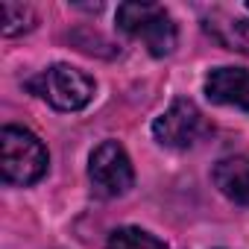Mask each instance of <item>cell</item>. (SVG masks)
Wrapping results in <instances>:
<instances>
[{"mask_svg":"<svg viewBox=\"0 0 249 249\" xmlns=\"http://www.w3.org/2000/svg\"><path fill=\"white\" fill-rule=\"evenodd\" d=\"M36 27V9L27 3H0V33L3 36H21Z\"/></svg>","mask_w":249,"mask_h":249,"instance_id":"cell-10","label":"cell"},{"mask_svg":"<svg viewBox=\"0 0 249 249\" xmlns=\"http://www.w3.org/2000/svg\"><path fill=\"white\" fill-rule=\"evenodd\" d=\"M106 249H170V246L138 226H123V229H114L108 234Z\"/></svg>","mask_w":249,"mask_h":249,"instance_id":"cell-9","label":"cell"},{"mask_svg":"<svg viewBox=\"0 0 249 249\" xmlns=\"http://www.w3.org/2000/svg\"><path fill=\"white\" fill-rule=\"evenodd\" d=\"M205 94L211 103L237 106L249 111V71L246 68H214L205 76Z\"/></svg>","mask_w":249,"mask_h":249,"instance_id":"cell-6","label":"cell"},{"mask_svg":"<svg viewBox=\"0 0 249 249\" xmlns=\"http://www.w3.org/2000/svg\"><path fill=\"white\" fill-rule=\"evenodd\" d=\"M0 164L3 179L9 185H36L50 164L47 147L38 135H33L24 126H3L0 132Z\"/></svg>","mask_w":249,"mask_h":249,"instance_id":"cell-2","label":"cell"},{"mask_svg":"<svg viewBox=\"0 0 249 249\" xmlns=\"http://www.w3.org/2000/svg\"><path fill=\"white\" fill-rule=\"evenodd\" d=\"M33 94L47 100L59 111H79L94 97V79L71 65H53L27 82Z\"/></svg>","mask_w":249,"mask_h":249,"instance_id":"cell-3","label":"cell"},{"mask_svg":"<svg viewBox=\"0 0 249 249\" xmlns=\"http://www.w3.org/2000/svg\"><path fill=\"white\" fill-rule=\"evenodd\" d=\"M211 132L205 114L196 108V103L179 97L173 100L156 120H153V135L161 147L170 150H191Z\"/></svg>","mask_w":249,"mask_h":249,"instance_id":"cell-4","label":"cell"},{"mask_svg":"<svg viewBox=\"0 0 249 249\" xmlns=\"http://www.w3.org/2000/svg\"><path fill=\"white\" fill-rule=\"evenodd\" d=\"M246 9H249V3H246Z\"/></svg>","mask_w":249,"mask_h":249,"instance_id":"cell-11","label":"cell"},{"mask_svg":"<svg viewBox=\"0 0 249 249\" xmlns=\"http://www.w3.org/2000/svg\"><path fill=\"white\" fill-rule=\"evenodd\" d=\"M214 185L237 205H249V156H229L214 164Z\"/></svg>","mask_w":249,"mask_h":249,"instance_id":"cell-7","label":"cell"},{"mask_svg":"<svg viewBox=\"0 0 249 249\" xmlns=\"http://www.w3.org/2000/svg\"><path fill=\"white\" fill-rule=\"evenodd\" d=\"M117 27L129 38L141 41L150 56L161 59L176 50L179 33L170 12L159 3H120L117 6Z\"/></svg>","mask_w":249,"mask_h":249,"instance_id":"cell-1","label":"cell"},{"mask_svg":"<svg viewBox=\"0 0 249 249\" xmlns=\"http://www.w3.org/2000/svg\"><path fill=\"white\" fill-rule=\"evenodd\" d=\"M88 179H91L94 191L103 199L123 196V194L135 185V170H132V161H129L126 150H123L117 141H103L91 153Z\"/></svg>","mask_w":249,"mask_h":249,"instance_id":"cell-5","label":"cell"},{"mask_svg":"<svg viewBox=\"0 0 249 249\" xmlns=\"http://www.w3.org/2000/svg\"><path fill=\"white\" fill-rule=\"evenodd\" d=\"M205 30L226 47V50H237L249 56V21L243 18H226V24H205Z\"/></svg>","mask_w":249,"mask_h":249,"instance_id":"cell-8","label":"cell"}]
</instances>
